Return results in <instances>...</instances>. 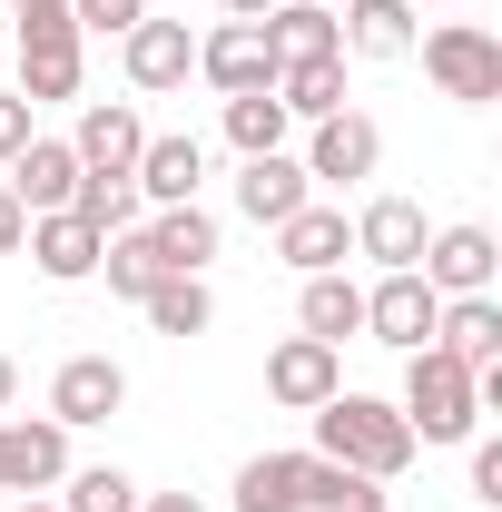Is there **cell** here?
I'll return each mask as SVG.
<instances>
[{"mask_svg":"<svg viewBox=\"0 0 502 512\" xmlns=\"http://www.w3.org/2000/svg\"><path fill=\"white\" fill-rule=\"evenodd\" d=\"M315 453H325V463H355V473H375V483H394L424 444H414V424H404L384 394H325V404H315Z\"/></svg>","mask_w":502,"mask_h":512,"instance_id":"1","label":"cell"},{"mask_svg":"<svg viewBox=\"0 0 502 512\" xmlns=\"http://www.w3.org/2000/svg\"><path fill=\"white\" fill-rule=\"evenodd\" d=\"M483 365H453L443 345H414L404 355V424H414V444H473L483 434V394H473Z\"/></svg>","mask_w":502,"mask_h":512,"instance_id":"2","label":"cell"},{"mask_svg":"<svg viewBox=\"0 0 502 512\" xmlns=\"http://www.w3.org/2000/svg\"><path fill=\"white\" fill-rule=\"evenodd\" d=\"M414 40H424V79L443 99H463V109L502 99V40L483 20H443V30H414Z\"/></svg>","mask_w":502,"mask_h":512,"instance_id":"3","label":"cell"},{"mask_svg":"<svg viewBox=\"0 0 502 512\" xmlns=\"http://www.w3.org/2000/svg\"><path fill=\"white\" fill-rule=\"evenodd\" d=\"M20 99H30V109L79 99V20H69V0L20 10Z\"/></svg>","mask_w":502,"mask_h":512,"instance_id":"4","label":"cell"},{"mask_svg":"<svg viewBox=\"0 0 502 512\" xmlns=\"http://www.w3.org/2000/svg\"><path fill=\"white\" fill-rule=\"evenodd\" d=\"M69 483V434L50 414H0V493L30 503V493H60Z\"/></svg>","mask_w":502,"mask_h":512,"instance_id":"5","label":"cell"},{"mask_svg":"<svg viewBox=\"0 0 502 512\" xmlns=\"http://www.w3.org/2000/svg\"><path fill=\"white\" fill-rule=\"evenodd\" d=\"M384 168V128L365 109H335V119L306 128V178L315 188H355V178H375Z\"/></svg>","mask_w":502,"mask_h":512,"instance_id":"6","label":"cell"},{"mask_svg":"<svg viewBox=\"0 0 502 512\" xmlns=\"http://www.w3.org/2000/svg\"><path fill=\"white\" fill-rule=\"evenodd\" d=\"M414 276H424L434 296H493V276H502L493 227H434L424 256H414Z\"/></svg>","mask_w":502,"mask_h":512,"instance_id":"7","label":"cell"},{"mask_svg":"<svg viewBox=\"0 0 502 512\" xmlns=\"http://www.w3.org/2000/svg\"><path fill=\"white\" fill-rule=\"evenodd\" d=\"M119 404H128V365H119V355H69L60 375H50V424H60V434L109 424Z\"/></svg>","mask_w":502,"mask_h":512,"instance_id":"8","label":"cell"},{"mask_svg":"<svg viewBox=\"0 0 502 512\" xmlns=\"http://www.w3.org/2000/svg\"><path fill=\"white\" fill-rule=\"evenodd\" d=\"M197 79H207L217 99H237V89H276V50H266V30H256V20H217V30L197 40Z\"/></svg>","mask_w":502,"mask_h":512,"instance_id":"9","label":"cell"},{"mask_svg":"<svg viewBox=\"0 0 502 512\" xmlns=\"http://www.w3.org/2000/svg\"><path fill=\"white\" fill-rule=\"evenodd\" d=\"M434 316H443V296L404 266V276H384V286H365V335L375 345H394V355H414V345H434Z\"/></svg>","mask_w":502,"mask_h":512,"instance_id":"10","label":"cell"},{"mask_svg":"<svg viewBox=\"0 0 502 512\" xmlns=\"http://www.w3.org/2000/svg\"><path fill=\"white\" fill-rule=\"evenodd\" d=\"M266 394H276L286 414H315L325 394H345V355L315 345V335H286V345L266 355Z\"/></svg>","mask_w":502,"mask_h":512,"instance_id":"11","label":"cell"},{"mask_svg":"<svg viewBox=\"0 0 502 512\" xmlns=\"http://www.w3.org/2000/svg\"><path fill=\"white\" fill-rule=\"evenodd\" d=\"M119 69H128V89H188V69H197V40H188V20H138L119 40Z\"/></svg>","mask_w":502,"mask_h":512,"instance_id":"12","label":"cell"},{"mask_svg":"<svg viewBox=\"0 0 502 512\" xmlns=\"http://www.w3.org/2000/svg\"><path fill=\"white\" fill-rule=\"evenodd\" d=\"M424 237H434V227H424L414 197H365V207H355V256H375L384 276H404V266L424 256Z\"/></svg>","mask_w":502,"mask_h":512,"instance_id":"13","label":"cell"},{"mask_svg":"<svg viewBox=\"0 0 502 512\" xmlns=\"http://www.w3.org/2000/svg\"><path fill=\"white\" fill-rule=\"evenodd\" d=\"M20 247H30V266H40L50 286H79V276H99V247H109V237H99L89 217L50 207V217H30V237H20Z\"/></svg>","mask_w":502,"mask_h":512,"instance_id":"14","label":"cell"},{"mask_svg":"<svg viewBox=\"0 0 502 512\" xmlns=\"http://www.w3.org/2000/svg\"><path fill=\"white\" fill-rule=\"evenodd\" d=\"M276 256H286L296 276H335V266L355 256V217H345V207H315V197H306V207L276 227Z\"/></svg>","mask_w":502,"mask_h":512,"instance_id":"15","label":"cell"},{"mask_svg":"<svg viewBox=\"0 0 502 512\" xmlns=\"http://www.w3.org/2000/svg\"><path fill=\"white\" fill-rule=\"evenodd\" d=\"M306 197H315V178H306V158H286V148H266V158L237 168V207H247L256 227H286Z\"/></svg>","mask_w":502,"mask_h":512,"instance_id":"16","label":"cell"},{"mask_svg":"<svg viewBox=\"0 0 502 512\" xmlns=\"http://www.w3.org/2000/svg\"><path fill=\"white\" fill-rule=\"evenodd\" d=\"M0 188L20 197V217H50V207H69V188H79V158H69V138H30L20 158H10V178Z\"/></svg>","mask_w":502,"mask_h":512,"instance_id":"17","label":"cell"},{"mask_svg":"<svg viewBox=\"0 0 502 512\" xmlns=\"http://www.w3.org/2000/svg\"><path fill=\"white\" fill-rule=\"evenodd\" d=\"M138 148H148V128H138L128 99H99V109H79V128H69V158L79 168H138Z\"/></svg>","mask_w":502,"mask_h":512,"instance_id":"18","label":"cell"},{"mask_svg":"<svg viewBox=\"0 0 502 512\" xmlns=\"http://www.w3.org/2000/svg\"><path fill=\"white\" fill-rule=\"evenodd\" d=\"M335 40L355 60H414V0H345Z\"/></svg>","mask_w":502,"mask_h":512,"instance_id":"19","label":"cell"},{"mask_svg":"<svg viewBox=\"0 0 502 512\" xmlns=\"http://www.w3.org/2000/svg\"><path fill=\"white\" fill-rule=\"evenodd\" d=\"M434 345L453 365H502V296H443Z\"/></svg>","mask_w":502,"mask_h":512,"instance_id":"20","label":"cell"},{"mask_svg":"<svg viewBox=\"0 0 502 512\" xmlns=\"http://www.w3.org/2000/svg\"><path fill=\"white\" fill-rule=\"evenodd\" d=\"M256 30H266L276 69H286V60H345V40H335V10H325V0H276Z\"/></svg>","mask_w":502,"mask_h":512,"instance_id":"21","label":"cell"},{"mask_svg":"<svg viewBox=\"0 0 502 512\" xmlns=\"http://www.w3.org/2000/svg\"><path fill=\"white\" fill-rule=\"evenodd\" d=\"M128 178H138V197H148V207H188L197 178H207V148H197V138H148Z\"/></svg>","mask_w":502,"mask_h":512,"instance_id":"22","label":"cell"},{"mask_svg":"<svg viewBox=\"0 0 502 512\" xmlns=\"http://www.w3.org/2000/svg\"><path fill=\"white\" fill-rule=\"evenodd\" d=\"M69 217H89L99 237H128V227H148V197H138V178H128V168H79Z\"/></svg>","mask_w":502,"mask_h":512,"instance_id":"23","label":"cell"},{"mask_svg":"<svg viewBox=\"0 0 502 512\" xmlns=\"http://www.w3.org/2000/svg\"><path fill=\"white\" fill-rule=\"evenodd\" d=\"M296 325H306L315 345H345V335H365V286L335 266V276H306V296H296Z\"/></svg>","mask_w":502,"mask_h":512,"instance_id":"24","label":"cell"},{"mask_svg":"<svg viewBox=\"0 0 502 512\" xmlns=\"http://www.w3.org/2000/svg\"><path fill=\"white\" fill-rule=\"evenodd\" d=\"M148 247H158V266H168V276H207V256H217V217H207V207H158V217H148Z\"/></svg>","mask_w":502,"mask_h":512,"instance_id":"25","label":"cell"},{"mask_svg":"<svg viewBox=\"0 0 502 512\" xmlns=\"http://www.w3.org/2000/svg\"><path fill=\"white\" fill-rule=\"evenodd\" d=\"M237 512H306V453H256V463H237Z\"/></svg>","mask_w":502,"mask_h":512,"instance_id":"26","label":"cell"},{"mask_svg":"<svg viewBox=\"0 0 502 512\" xmlns=\"http://www.w3.org/2000/svg\"><path fill=\"white\" fill-rule=\"evenodd\" d=\"M276 109H286V119H335V109H345V60H286L276 69Z\"/></svg>","mask_w":502,"mask_h":512,"instance_id":"27","label":"cell"},{"mask_svg":"<svg viewBox=\"0 0 502 512\" xmlns=\"http://www.w3.org/2000/svg\"><path fill=\"white\" fill-rule=\"evenodd\" d=\"M306 512H394V493H384L375 473H355V463L306 453Z\"/></svg>","mask_w":502,"mask_h":512,"instance_id":"28","label":"cell"},{"mask_svg":"<svg viewBox=\"0 0 502 512\" xmlns=\"http://www.w3.org/2000/svg\"><path fill=\"white\" fill-rule=\"evenodd\" d=\"M138 306H148V325H158V335H207V325H217V296H207V276H158Z\"/></svg>","mask_w":502,"mask_h":512,"instance_id":"29","label":"cell"},{"mask_svg":"<svg viewBox=\"0 0 502 512\" xmlns=\"http://www.w3.org/2000/svg\"><path fill=\"white\" fill-rule=\"evenodd\" d=\"M286 109H276V89H237V99H227V148H237V158H266V148H286Z\"/></svg>","mask_w":502,"mask_h":512,"instance_id":"30","label":"cell"},{"mask_svg":"<svg viewBox=\"0 0 502 512\" xmlns=\"http://www.w3.org/2000/svg\"><path fill=\"white\" fill-rule=\"evenodd\" d=\"M99 276H109V296H128V306H138L168 266H158V247H148V227H128V237H109V247H99Z\"/></svg>","mask_w":502,"mask_h":512,"instance_id":"31","label":"cell"},{"mask_svg":"<svg viewBox=\"0 0 502 512\" xmlns=\"http://www.w3.org/2000/svg\"><path fill=\"white\" fill-rule=\"evenodd\" d=\"M60 512H138V483H128L119 463H89V473H69V503Z\"/></svg>","mask_w":502,"mask_h":512,"instance_id":"32","label":"cell"},{"mask_svg":"<svg viewBox=\"0 0 502 512\" xmlns=\"http://www.w3.org/2000/svg\"><path fill=\"white\" fill-rule=\"evenodd\" d=\"M69 20H79V40H128L148 20V0H69Z\"/></svg>","mask_w":502,"mask_h":512,"instance_id":"33","label":"cell"},{"mask_svg":"<svg viewBox=\"0 0 502 512\" xmlns=\"http://www.w3.org/2000/svg\"><path fill=\"white\" fill-rule=\"evenodd\" d=\"M40 109H30V99H20V89H0V168H10V158H20V148H30V138H40Z\"/></svg>","mask_w":502,"mask_h":512,"instance_id":"34","label":"cell"},{"mask_svg":"<svg viewBox=\"0 0 502 512\" xmlns=\"http://www.w3.org/2000/svg\"><path fill=\"white\" fill-rule=\"evenodd\" d=\"M473 503H502V444H473Z\"/></svg>","mask_w":502,"mask_h":512,"instance_id":"35","label":"cell"},{"mask_svg":"<svg viewBox=\"0 0 502 512\" xmlns=\"http://www.w3.org/2000/svg\"><path fill=\"white\" fill-rule=\"evenodd\" d=\"M20 237H30V217H20V197L0 188V256H20Z\"/></svg>","mask_w":502,"mask_h":512,"instance_id":"36","label":"cell"},{"mask_svg":"<svg viewBox=\"0 0 502 512\" xmlns=\"http://www.w3.org/2000/svg\"><path fill=\"white\" fill-rule=\"evenodd\" d=\"M138 512H207L197 493H138Z\"/></svg>","mask_w":502,"mask_h":512,"instance_id":"37","label":"cell"},{"mask_svg":"<svg viewBox=\"0 0 502 512\" xmlns=\"http://www.w3.org/2000/svg\"><path fill=\"white\" fill-rule=\"evenodd\" d=\"M217 10H227V20H266L276 0H217Z\"/></svg>","mask_w":502,"mask_h":512,"instance_id":"38","label":"cell"},{"mask_svg":"<svg viewBox=\"0 0 502 512\" xmlns=\"http://www.w3.org/2000/svg\"><path fill=\"white\" fill-rule=\"evenodd\" d=\"M10 404H20V365L0 355V414H10Z\"/></svg>","mask_w":502,"mask_h":512,"instance_id":"39","label":"cell"},{"mask_svg":"<svg viewBox=\"0 0 502 512\" xmlns=\"http://www.w3.org/2000/svg\"><path fill=\"white\" fill-rule=\"evenodd\" d=\"M10 512H60V503H40V493H30V503H10Z\"/></svg>","mask_w":502,"mask_h":512,"instance_id":"40","label":"cell"},{"mask_svg":"<svg viewBox=\"0 0 502 512\" xmlns=\"http://www.w3.org/2000/svg\"><path fill=\"white\" fill-rule=\"evenodd\" d=\"M10 10H40V0H10Z\"/></svg>","mask_w":502,"mask_h":512,"instance_id":"41","label":"cell"},{"mask_svg":"<svg viewBox=\"0 0 502 512\" xmlns=\"http://www.w3.org/2000/svg\"><path fill=\"white\" fill-rule=\"evenodd\" d=\"M414 10H424V0H414Z\"/></svg>","mask_w":502,"mask_h":512,"instance_id":"42","label":"cell"}]
</instances>
